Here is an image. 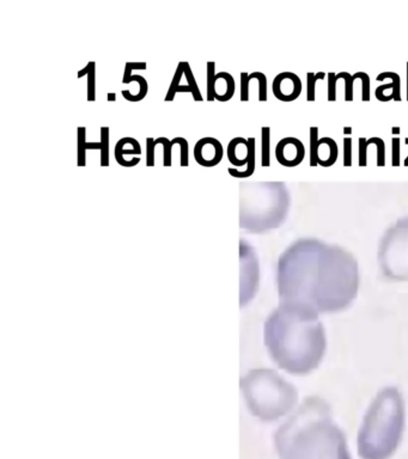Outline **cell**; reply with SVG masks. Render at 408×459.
<instances>
[{
  "mask_svg": "<svg viewBox=\"0 0 408 459\" xmlns=\"http://www.w3.org/2000/svg\"><path fill=\"white\" fill-rule=\"evenodd\" d=\"M251 81L256 79L259 81V101L266 102L267 101V76L262 72H253L249 74Z\"/></svg>",
  "mask_w": 408,
  "mask_h": 459,
  "instance_id": "obj_24",
  "label": "cell"
},
{
  "mask_svg": "<svg viewBox=\"0 0 408 459\" xmlns=\"http://www.w3.org/2000/svg\"><path fill=\"white\" fill-rule=\"evenodd\" d=\"M240 387L251 415L262 422L279 420L298 405L297 389L276 371H249L240 380Z\"/></svg>",
  "mask_w": 408,
  "mask_h": 459,
  "instance_id": "obj_5",
  "label": "cell"
},
{
  "mask_svg": "<svg viewBox=\"0 0 408 459\" xmlns=\"http://www.w3.org/2000/svg\"><path fill=\"white\" fill-rule=\"evenodd\" d=\"M340 79L345 81V101L346 102H352L353 101V86L354 81H357L358 76L356 73L350 74L349 72L336 73Z\"/></svg>",
  "mask_w": 408,
  "mask_h": 459,
  "instance_id": "obj_22",
  "label": "cell"
},
{
  "mask_svg": "<svg viewBox=\"0 0 408 459\" xmlns=\"http://www.w3.org/2000/svg\"><path fill=\"white\" fill-rule=\"evenodd\" d=\"M344 134L345 136H351V134H352V127H350V126H345Z\"/></svg>",
  "mask_w": 408,
  "mask_h": 459,
  "instance_id": "obj_36",
  "label": "cell"
},
{
  "mask_svg": "<svg viewBox=\"0 0 408 459\" xmlns=\"http://www.w3.org/2000/svg\"><path fill=\"white\" fill-rule=\"evenodd\" d=\"M368 149H369L368 139L361 136L358 139V166H368Z\"/></svg>",
  "mask_w": 408,
  "mask_h": 459,
  "instance_id": "obj_27",
  "label": "cell"
},
{
  "mask_svg": "<svg viewBox=\"0 0 408 459\" xmlns=\"http://www.w3.org/2000/svg\"><path fill=\"white\" fill-rule=\"evenodd\" d=\"M182 76H185V67H183V61L179 63L178 65V68L175 71L174 76H173V81H171V86L168 89V92H166V98L164 101L166 102H173L175 99V96L178 94L179 91V88L181 86V79H182Z\"/></svg>",
  "mask_w": 408,
  "mask_h": 459,
  "instance_id": "obj_17",
  "label": "cell"
},
{
  "mask_svg": "<svg viewBox=\"0 0 408 459\" xmlns=\"http://www.w3.org/2000/svg\"><path fill=\"white\" fill-rule=\"evenodd\" d=\"M406 404L396 387L381 389L366 409L358 430L357 450L361 459H391L402 442Z\"/></svg>",
  "mask_w": 408,
  "mask_h": 459,
  "instance_id": "obj_4",
  "label": "cell"
},
{
  "mask_svg": "<svg viewBox=\"0 0 408 459\" xmlns=\"http://www.w3.org/2000/svg\"><path fill=\"white\" fill-rule=\"evenodd\" d=\"M86 76V99L89 102L96 101V64L90 61L86 67L78 72V78Z\"/></svg>",
  "mask_w": 408,
  "mask_h": 459,
  "instance_id": "obj_15",
  "label": "cell"
},
{
  "mask_svg": "<svg viewBox=\"0 0 408 459\" xmlns=\"http://www.w3.org/2000/svg\"><path fill=\"white\" fill-rule=\"evenodd\" d=\"M352 166V138H344V166Z\"/></svg>",
  "mask_w": 408,
  "mask_h": 459,
  "instance_id": "obj_34",
  "label": "cell"
},
{
  "mask_svg": "<svg viewBox=\"0 0 408 459\" xmlns=\"http://www.w3.org/2000/svg\"><path fill=\"white\" fill-rule=\"evenodd\" d=\"M406 84H407V86H406V91H407V101H408V63L407 65H406Z\"/></svg>",
  "mask_w": 408,
  "mask_h": 459,
  "instance_id": "obj_39",
  "label": "cell"
},
{
  "mask_svg": "<svg viewBox=\"0 0 408 459\" xmlns=\"http://www.w3.org/2000/svg\"><path fill=\"white\" fill-rule=\"evenodd\" d=\"M224 156V150L221 141L212 138L205 136L196 141L194 146V159L199 166L205 168H213L221 162Z\"/></svg>",
  "mask_w": 408,
  "mask_h": 459,
  "instance_id": "obj_11",
  "label": "cell"
},
{
  "mask_svg": "<svg viewBox=\"0 0 408 459\" xmlns=\"http://www.w3.org/2000/svg\"><path fill=\"white\" fill-rule=\"evenodd\" d=\"M328 78V91L327 99L329 102H336V81L340 78L336 73L329 72L327 74Z\"/></svg>",
  "mask_w": 408,
  "mask_h": 459,
  "instance_id": "obj_29",
  "label": "cell"
},
{
  "mask_svg": "<svg viewBox=\"0 0 408 459\" xmlns=\"http://www.w3.org/2000/svg\"><path fill=\"white\" fill-rule=\"evenodd\" d=\"M171 144H179L180 151H181V156H180V166H189V145L188 141L182 138V136H176L173 140Z\"/></svg>",
  "mask_w": 408,
  "mask_h": 459,
  "instance_id": "obj_23",
  "label": "cell"
},
{
  "mask_svg": "<svg viewBox=\"0 0 408 459\" xmlns=\"http://www.w3.org/2000/svg\"><path fill=\"white\" fill-rule=\"evenodd\" d=\"M379 264L388 280L408 281V218L398 221L383 236Z\"/></svg>",
  "mask_w": 408,
  "mask_h": 459,
  "instance_id": "obj_7",
  "label": "cell"
},
{
  "mask_svg": "<svg viewBox=\"0 0 408 459\" xmlns=\"http://www.w3.org/2000/svg\"><path fill=\"white\" fill-rule=\"evenodd\" d=\"M391 79V83L389 84H383V86H377V89L375 90V96L376 98L381 101V102H388L387 98L384 96V91L388 89H391V95H393V99L396 102L401 101V78L399 74L395 72H382L379 73V76H376V81H383L386 79Z\"/></svg>",
  "mask_w": 408,
  "mask_h": 459,
  "instance_id": "obj_13",
  "label": "cell"
},
{
  "mask_svg": "<svg viewBox=\"0 0 408 459\" xmlns=\"http://www.w3.org/2000/svg\"><path fill=\"white\" fill-rule=\"evenodd\" d=\"M251 186L253 191L241 189L240 226L251 234H264L279 227L289 212V195L276 201H262L261 183Z\"/></svg>",
  "mask_w": 408,
  "mask_h": 459,
  "instance_id": "obj_6",
  "label": "cell"
},
{
  "mask_svg": "<svg viewBox=\"0 0 408 459\" xmlns=\"http://www.w3.org/2000/svg\"><path fill=\"white\" fill-rule=\"evenodd\" d=\"M400 132H401V128L396 127V126H394V127L391 128V133H393V136H399Z\"/></svg>",
  "mask_w": 408,
  "mask_h": 459,
  "instance_id": "obj_38",
  "label": "cell"
},
{
  "mask_svg": "<svg viewBox=\"0 0 408 459\" xmlns=\"http://www.w3.org/2000/svg\"><path fill=\"white\" fill-rule=\"evenodd\" d=\"M281 459H352L344 430L333 419L331 405L309 396L274 433Z\"/></svg>",
  "mask_w": 408,
  "mask_h": 459,
  "instance_id": "obj_3",
  "label": "cell"
},
{
  "mask_svg": "<svg viewBox=\"0 0 408 459\" xmlns=\"http://www.w3.org/2000/svg\"><path fill=\"white\" fill-rule=\"evenodd\" d=\"M206 96L207 101L213 102L217 99L219 102H228L234 97L236 84L234 76L228 72L216 73V63L207 61L206 64Z\"/></svg>",
  "mask_w": 408,
  "mask_h": 459,
  "instance_id": "obj_8",
  "label": "cell"
},
{
  "mask_svg": "<svg viewBox=\"0 0 408 459\" xmlns=\"http://www.w3.org/2000/svg\"><path fill=\"white\" fill-rule=\"evenodd\" d=\"M108 102H115L116 101V94L114 92H108Z\"/></svg>",
  "mask_w": 408,
  "mask_h": 459,
  "instance_id": "obj_37",
  "label": "cell"
},
{
  "mask_svg": "<svg viewBox=\"0 0 408 459\" xmlns=\"http://www.w3.org/2000/svg\"><path fill=\"white\" fill-rule=\"evenodd\" d=\"M261 166H271V128H261Z\"/></svg>",
  "mask_w": 408,
  "mask_h": 459,
  "instance_id": "obj_16",
  "label": "cell"
},
{
  "mask_svg": "<svg viewBox=\"0 0 408 459\" xmlns=\"http://www.w3.org/2000/svg\"><path fill=\"white\" fill-rule=\"evenodd\" d=\"M319 127H311V166H317L315 162V152L319 144Z\"/></svg>",
  "mask_w": 408,
  "mask_h": 459,
  "instance_id": "obj_31",
  "label": "cell"
},
{
  "mask_svg": "<svg viewBox=\"0 0 408 459\" xmlns=\"http://www.w3.org/2000/svg\"><path fill=\"white\" fill-rule=\"evenodd\" d=\"M368 143H369V145H376V149H377V161H376V164H377V166H386V144H384V140H383L382 138L372 136L370 139H368Z\"/></svg>",
  "mask_w": 408,
  "mask_h": 459,
  "instance_id": "obj_25",
  "label": "cell"
},
{
  "mask_svg": "<svg viewBox=\"0 0 408 459\" xmlns=\"http://www.w3.org/2000/svg\"><path fill=\"white\" fill-rule=\"evenodd\" d=\"M156 139L148 138L146 139V166H155V151H156Z\"/></svg>",
  "mask_w": 408,
  "mask_h": 459,
  "instance_id": "obj_32",
  "label": "cell"
},
{
  "mask_svg": "<svg viewBox=\"0 0 408 459\" xmlns=\"http://www.w3.org/2000/svg\"><path fill=\"white\" fill-rule=\"evenodd\" d=\"M183 67H185V76H186V79H187V86H189V88L191 89V96H193V99H194L196 102H203L204 97L201 96V91H200L198 83H196L194 73L191 71V65H189V63H187V61H183Z\"/></svg>",
  "mask_w": 408,
  "mask_h": 459,
  "instance_id": "obj_18",
  "label": "cell"
},
{
  "mask_svg": "<svg viewBox=\"0 0 408 459\" xmlns=\"http://www.w3.org/2000/svg\"><path fill=\"white\" fill-rule=\"evenodd\" d=\"M359 284L354 256L344 248L316 239L292 243L276 264L281 304L298 306L319 316L347 310L357 298Z\"/></svg>",
  "mask_w": 408,
  "mask_h": 459,
  "instance_id": "obj_1",
  "label": "cell"
},
{
  "mask_svg": "<svg viewBox=\"0 0 408 459\" xmlns=\"http://www.w3.org/2000/svg\"><path fill=\"white\" fill-rule=\"evenodd\" d=\"M251 78H249V73H241V96L240 99L242 102H248L249 101V83H251Z\"/></svg>",
  "mask_w": 408,
  "mask_h": 459,
  "instance_id": "obj_33",
  "label": "cell"
},
{
  "mask_svg": "<svg viewBox=\"0 0 408 459\" xmlns=\"http://www.w3.org/2000/svg\"><path fill=\"white\" fill-rule=\"evenodd\" d=\"M101 166H109V127H101Z\"/></svg>",
  "mask_w": 408,
  "mask_h": 459,
  "instance_id": "obj_21",
  "label": "cell"
},
{
  "mask_svg": "<svg viewBox=\"0 0 408 459\" xmlns=\"http://www.w3.org/2000/svg\"><path fill=\"white\" fill-rule=\"evenodd\" d=\"M156 144L163 145V166H171V150H173V146L174 145L171 144V140H169L168 138H157L156 139Z\"/></svg>",
  "mask_w": 408,
  "mask_h": 459,
  "instance_id": "obj_28",
  "label": "cell"
},
{
  "mask_svg": "<svg viewBox=\"0 0 408 459\" xmlns=\"http://www.w3.org/2000/svg\"><path fill=\"white\" fill-rule=\"evenodd\" d=\"M304 157H306V147L302 141L297 138L286 136L276 144V158L281 166L294 168L299 166Z\"/></svg>",
  "mask_w": 408,
  "mask_h": 459,
  "instance_id": "obj_10",
  "label": "cell"
},
{
  "mask_svg": "<svg viewBox=\"0 0 408 459\" xmlns=\"http://www.w3.org/2000/svg\"><path fill=\"white\" fill-rule=\"evenodd\" d=\"M132 81H136L139 84V92L132 96V95L130 94V90H123L121 95H123V97L126 101H128V102H141V101H143L146 97V95L149 92V84H148V81L143 76H133V74H131L130 76H123V83L124 84H130Z\"/></svg>",
  "mask_w": 408,
  "mask_h": 459,
  "instance_id": "obj_14",
  "label": "cell"
},
{
  "mask_svg": "<svg viewBox=\"0 0 408 459\" xmlns=\"http://www.w3.org/2000/svg\"><path fill=\"white\" fill-rule=\"evenodd\" d=\"M327 76L324 72L306 73V101L308 102H314L316 98V83L317 81H322L324 76Z\"/></svg>",
  "mask_w": 408,
  "mask_h": 459,
  "instance_id": "obj_19",
  "label": "cell"
},
{
  "mask_svg": "<svg viewBox=\"0 0 408 459\" xmlns=\"http://www.w3.org/2000/svg\"><path fill=\"white\" fill-rule=\"evenodd\" d=\"M358 79L361 81V101H370V76L366 72H356Z\"/></svg>",
  "mask_w": 408,
  "mask_h": 459,
  "instance_id": "obj_26",
  "label": "cell"
},
{
  "mask_svg": "<svg viewBox=\"0 0 408 459\" xmlns=\"http://www.w3.org/2000/svg\"><path fill=\"white\" fill-rule=\"evenodd\" d=\"M146 63H126L125 65L124 76H130L134 70H146Z\"/></svg>",
  "mask_w": 408,
  "mask_h": 459,
  "instance_id": "obj_35",
  "label": "cell"
},
{
  "mask_svg": "<svg viewBox=\"0 0 408 459\" xmlns=\"http://www.w3.org/2000/svg\"><path fill=\"white\" fill-rule=\"evenodd\" d=\"M339 157V147L336 140L329 136H323L319 140L317 149L315 152V162L317 166L328 168L336 164Z\"/></svg>",
  "mask_w": 408,
  "mask_h": 459,
  "instance_id": "obj_12",
  "label": "cell"
},
{
  "mask_svg": "<svg viewBox=\"0 0 408 459\" xmlns=\"http://www.w3.org/2000/svg\"><path fill=\"white\" fill-rule=\"evenodd\" d=\"M269 357L281 370L306 376L319 369L327 351V336L319 315L298 306L279 304L264 327Z\"/></svg>",
  "mask_w": 408,
  "mask_h": 459,
  "instance_id": "obj_2",
  "label": "cell"
},
{
  "mask_svg": "<svg viewBox=\"0 0 408 459\" xmlns=\"http://www.w3.org/2000/svg\"><path fill=\"white\" fill-rule=\"evenodd\" d=\"M77 147H78V166H86V128L78 127L77 129Z\"/></svg>",
  "mask_w": 408,
  "mask_h": 459,
  "instance_id": "obj_20",
  "label": "cell"
},
{
  "mask_svg": "<svg viewBox=\"0 0 408 459\" xmlns=\"http://www.w3.org/2000/svg\"><path fill=\"white\" fill-rule=\"evenodd\" d=\"M399 136H393L391 139V166H399L400 163V156H401V144H400Z\"/></svg>",
  "mask_w": 408,
  "mask_h": 459,
  "instance_id": "obj_30",
  "label": "cell"
},
{
  "mask_svg": "<svg viewBox=\"0 0 408 459\" xmlns=\"http://www.w3.org/2000/svg\"><path fill=\"white\" fill-rule=\"evenodd\" d=\"M405 141H406V144L408 145V138H406V140H405ZM404 164H405V166H408V156H407V157H406V159H405Z\"/></svg>",
  "mask_w": 408,
  "mask_h": 459,
  "instance_id": "obj_40",
  "label": "cell"
},
{
  "mask_svg": "<svg viewBox=\"0 0 408 459\" xmlns=\"http://www.w3.org/2000/svg\"><path fill=\"white\" fill-rule=\"evenodd\" d=\"M302 81L294 72H281L273 79L274 97L281 102H292L302 94Z\"/></svg>",
  "mask_w": 408,
  "mask_h": 459,
  "instance_id": "obj_9",
  "label": "cell"
}]
</instances>
